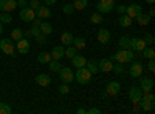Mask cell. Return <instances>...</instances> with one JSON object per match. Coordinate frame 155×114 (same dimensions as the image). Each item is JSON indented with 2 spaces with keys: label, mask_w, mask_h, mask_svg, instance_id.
I'll return each mask as SVG.
<instances>
[{
  "label": "cell",
  "mask_w": 155,
  "mask_h": 114,
  "mask_svg": "<svg viewBox=\"0 0 155 114\" xmlns=\"http://www.w3.org/2000/svg\"><path fill=\"white\" fill-rule=\"evenodd\" d=\"M23 37V31L20 29V28H14L11 31V40H14V42H17V40H20Z\"/></svg>",
  "instance_id": "cell-31"
},
{
  "label": "cell",
  "mask_w": 155,
  "mask_h": 114,
  "mask_svg": "<svg viewBox=\"0 0 155 114\" xmlns=\"http://www.w3.org/2000/svg\"><path fill=\"white\" fill-rule=\"evenodd\" d=\"M141 12H143V6L141 5H138V3H132V5H129V6H126V14L130 17V19H135V17H138Z\"/></svg>",
  "instance_id": "cell-9"
},
{
  "label": "cell",
  "mask_w": 155,
  "mask_h": 114,
  "mask_svg": "<svg viewBox=\"0 0 155 114\" xmlns=\"http://www.w3.org/2000/svg\"><path fill=\"white\" fill-rule=\"evenodd\" d=\"M74 11H76V9H74L73 3H67V5L62 6V12H64V14H67V16H71Z\"/></svg>",
  "instance_id": "cell-35"
},
{
  "label": "cell",
  "mask_w": 155,
  "mask_h": 114,
  "mask_svg": "<svg viewBox=\"0 0 155 114\" xmlns=\"http://www.w3.org/2000/svg\"><path fill=\"white\" fill-rule=\"evenodd\" d=\"M0 49H2L5 54H8L11 57H16V45L12 43V40L2 39V40H0Z\"/></svg>",
  "instance_id": "cell-5"
},
{
  "label": "cell",
  "mask_w": 155,
  "mask_h": 114,
  "mask_svg": "<svg viewBox=\"0 0 155 114\" xmlns=\"http://www.w3.org/2000/svg\"><path fill=\"white\" fill-rule=\"evenodd\" d=\"M147 69H149L150 72H153V71H155V60H153V59H149V63H147Z\"/></svg>",
  "instance_id": "cell-45"
},
{
  "label": "cell",
  "mask_w": 155,
  "mask_h": 114,
  "mask_svg": "<svg viewBox=\"0 0 155 114\" xmlns=\"http://www.w3.org/2000/svg\"><path fill=\"white\" fill-rule=\"evenodd\" d=\"M153 102H155V96L152 91H149V93H143L138 105L143 108L144 112H147V111H153Z\"/></svg>",
  "instance_id": "cell-1"
},
{
  "label": "cell",
  "mask_w": 155,
  "mask_h": 114,
  "mask_svg": "<svg viewBox=\"0 0 155 114\" xmlns=\"http://www.w3.org/2000/svg\"><path fill=\"white\" fill-rule=\"evenodd\" d=\"M96 9L101 14H109L115 9V0H99L96 3Z\"/></svg>",
  "instance_id": "cell-4"
},
{
  "label": "cell",
  "mask_w": 155,
  "mask_h": 114,
  "mask_svg": "<svg viewBox=\"0 0 155 114\" xmlns=\"http://www.w3.org/2000/svg\"><path fill=\"white\" fill-rule=\"evenodd\" d=\"M59 93H61V94H68V93H70L68 83H62V85L59 86Z\"/></svg>",
  "instance_id": "cell-40"
},
{
  "label": "cell",
  "mask_w": 155,
  "mask_h": 114,
  "mask_svg": "<svg viewBox=\"0 0 155 114\" xmlns=\"http://www.w3.org/2000/svg\"><path fill=\"white\" fill-rule=\"evenodd\" d=\"M58 2V0H44V3L47 5V6H50V5H54Z\"/></svg>",
  "instance_id": "cell-50"
},
{
  "label": "cell",
  "mask_w": 155,
  "mask_h": 114,
  "mask_svg": "<svg viewBox=\"0 0 155 114\" xmlns=\"http://www.w3.org/2000/svg\"><path fill=\"white\" fill-rule=\"evenodd\" d=\"M3 6H5V0H0V11H3Z\"/></svg>",
  "instance_id": "cell-53"
},
{
  "label": "cell",
  "mask_w": 155,
  "mask_h": 114,
  "mask_svg": "<svg viewBox=\"0 0 155 114\" xmlns=\"http://www.w3.org/2000/svg\"><path fill=\"white\" fill-rule=\"evenodd\" d=\"M36 17H39V19H48V17H51V11H50V8L47 6V5H41L37 9H36Z\"/></svg>",
  "instance_id": "cell-13"
},
{
  "label": "cell",
  "mask_w": 155,
  "mask_h": 114,
  "mask_svg": "<svg viewBox=\"0 0 155 114\" xmlns=\"http://www.w3.org/2000/svg\"><path fill=\"white\" fill-rule=\"evenodd\" d=\"M62 66H64V65H61V62H59V60H53V59H51V60L48 62V68L53 71V72H59Z\"/></svg>",
  "instance_id": "cell-27"
},
{
  "label": "cell",
  "mask_w": 155,
  "mask_h": 114,
  "mask_svg": "<svg viewBox=\"0 0 155 114\" xmlns=\"http://www.w3.org/2000/svg\"><path fill=\"white\" fill-rule=\"evenodd\" d=\"M149 17H153L155 16V8L153 6H150V9H149V14H147Z\"/></svg>",
  "instance_id": "cell-51"
},
{
  "label": "cell",
  "mask_w": 155,
  "mask_h": 114,
  "mask_svg": "<svg viewBox=\"0 0 155 114\" xmlns=\"http://www.w3.org/2000/svg\"><path fill=\"white\" fill-rule=\"evenodd\" d=\"M144 42H146V45H153V43H155V40H153V35H152V34H146V37H144Z\"/></svg>",
  "instance_id": "cell-43"
},
{
  "label": "cell",
  "mask_w": 155,
  "mask_h": 114,
  "mask_svg": "<svg viewBox=\"0 0 155 114\" xmlns=\"http://www.w3.org/2000/svg\"><path fill=\"white\" fill-rule=\"evenodd\" d=\"M98 66H99V71H102V72H109V71H112L113 63H112L109 59H101V60L98 62Z\"/></svg>",
  "instance_id": "cell-20"
},
{
  "label": "cell",
  "mask_w": 155,
  "mask_h": 114,
  "mask_svg": "<svg viewBox=\"0 0 155 114\" xmlns=\"http://www.w3.org/2000/svg\"><path fill=\"white\" fill-rule=\"evenodd\" d=\"M36 40H37L39 43H41V45H45V43H47V35L41 32V34H39V35L36 37Z\"/></svg>",
  "instance_id": "cell-42"
},
{
  "label": "cell",
  "mask_w": 155,
  "mask_h": 114,
  "mask_svg": "<svg viewBox=\"0 0 155 114\" xmlns=\"http://www.w3.org/2000/svg\"><path fill=\"white\" fill-rule=\"evenodd\" d=\"M2 32H3V25H2V22H0V35H2Z\"/></svg>",
  "instance_id": "cell-55"
},
{
  "label": "cell",
  "mask_w": 155,
  "mask_h": 114,
  "mask_svg": "<svg viewBox=\"0 0 155 114\" xmlns=\"http://www.w3.org/2000/svg\"><path fill=\"white\" fill-rule=\"evenodd\" d=\"M39 29H41V32H42V34L50 35L51 32H53V25L48 23V22H42V23H41V26H39Z\"/></svg>",
  "instance_id": "cell-24"
},
{
  "label": "cell",
  "mask_w": 155,
  "mask_h": 114,
  "mask_svg": "<svg viewBox=\"0 0 155 114\" xmlns=\"http://www.w3.org/2000/svg\"><path fill=\"white\" fill-rule=\"evenodd\" d=\"M112 71H113L115 74H123V72H124V68L121 66V63H116V65L112 66Z\"/></svg>",
  "instance_id": "cell-39"
},
{
  "label": "cell",
  "mask_w": 155,
  "mask_h": 114,
  "mask_svg": "<svg viewBox=\"0 0 155 114\" xmlns=\"http://www.w3.org/2000/svg\"><path fill=\"white\" fill-rule=\"evenodd\" d=\"M17 6H20V8H25V6H28V3L25 2V0H19V2H17Z\"/></svg>",
  "instance_id": "cell-49"
},
{
  "label": "cell",
  "mask_w": 155,
  "mask_h": 114,
  "mask_svg": "<svg viewBox=\"0 0 155 114\" xmlns=\"http://www.w3.org/2000/svg\"><path fill=\"white\" fill-rule=\"evenodd\" d=\"M152 88H153V80H152V79L144 77V79H141V80H140V90L143 91V93H149V91H152Z\"/></svg>",
  "instance_id": "cell-14"
},
{
  "label": "cell",
  "mask_w": 155,
  "mask_h": 114,
  "mask_svg": "<svg viewBox=\"0 0 155 114\" xmlns=\"http://www.w3.org/2000/svg\"><path fill=\"white\" fill-rule=\"evenodd\" d=\"M51 59L53 60H61L62 57H65V49H64V46L62 45H58V46H54L53 49H51Z\"/></svg>",
  "instance_id": "cell-12"
},
{
  "label": "cell",
  "mask_w": 155,
  "mask_h": 114,
  "mask_svg": "<svg viewBox=\"0 0 155 114\" xmlns=\"http://www.w3.org/2000/svg\"><path fill=\"white\" fill-rule=\"evenodd\" d=\"M99 112H101L99 108H90V109L87 111V114H99Z\"/></svg>",
  "instance_id": "cell-48"
},
{
  "label": "cell",
  "mask_w": 155,
  "mask_h": 114,
  "mask_svg": "<svg viewBox=\"0 0 155 114\" xmlns=\"http://www.w3.org/2000/svg\"><path fill=\"white\" fill-rule=\"evenodd\" d=\"M129 72H130L132 77H141V74H143V65H141L140 62H134Z\"/></svg>",
  "instance_id": "cell-17"
},
{
  "label": "cell",
  "mask_w": 155,
  "mask_h": 114,
  "mask_svg": "<svg viewBox=\"0 0 155 114\" xmlns=\"http://www.w3.org/2000/svg\"><path fill=\"white\" fill-rule=\"evenodd\" d=\"M146 2H147L149 5H153V3H155V0H146Z\"/></svg>",
  "instance_id": "cell-56"
},
{
  "label": "cell",
  "mask_w": 155,
  "mask_h": 114,
  "mask_svg": "<svg viewBox=\"0 0 155 114\" xmlns=\"http://www.w3.org/2000/svg\"><path fill=\"white\" fill-rule=\"evenodd\" d=\"M129 46H130L132 51L141 53V51H143V49L146 48V42H144V39H140V37H134V39L129 40Z\"/></svg>",
  "instance_id": "cell-8"
},
{
  "label": "cell",
  "mask_w": 155,
  "mask_h": 114,
  "mask_svg": "<svg viewBox=\"0 0 155 114\" xmlns=\"http://www.w3.org/2000/svg\"><path fill=\"white\" fill-rule=\"evenodd\" d=\"M78 54V49L73 46V45H68V48L65 49V57H68V59H71L73 56H76Z\"/></svg>",
  "instance_id": "cell-36"
},
{
  "label": "cell",
  "mask_w": 155,
  "mask_h": 114,
  "mask_svg": "<svg viewBox=\"0 0 155 114\" xmlns=\"http://www.w3.org/2000/svg\"><path fill=\"white\" fill-rule=\"evenodd\" d=\"M16 51H19L20 54H27L30 51V42L27 39H20L16 42Z\"/></svg>",
  "instance_id": "cell-11"
},
{
  "label": "cell",
  "mask_w": 155,
  "mask_h": 114,
  "mask_svg": "<svg viewBox=\"0 0 155 114\" xmlns=\"http://www.w3.org/2000/svg\"><path fill=\"white\" fill-rule=\"evenodd\" d=\"M71 63H73L74 68H82V66H85L87 59L84 56H81V54H76V56L71 57Z\"/></svg>",
  "instance_id": "cell-19"
},
{
  "label": "cell",
  "mask_w": 155,
  "mask_h": 114,
  "mask_svg": "<svg viewBox=\"0 0 155 114\" xmlns=\"http://www.w3.org/2000/svg\"><path fill=\"white\" fill-rule=\"evenodd\" d=\"M17 8V2L16 0H5V6H3V11L5 12H11Z\"/></svg>",
  "instance_id": "cell-28"
},
{
  "label": "cell",
  "mask_w": 155,
  "mask_h": 114,
  "mask_svg": "<svg viewBox=\"0 0 155 114\" xmlns=\"http://www.w3.org/2000/svg\"><path fill=\"white\" fill-rule=\"evenodd\" d=\"M11 112V106L5 102H0V114H9Z\"/></svg>",
  "instance_id": "cell-37"
},
{
  "label": "cell",
  "mask_w": 155,
  "mask_h": 114,
  "mask_svg": "<svg viewBox=\"0 0 155 114\" xmlns=\"http://www.w3.org/2000/svg\"><path fill=\"white\" fill-rule=\"evenodd\" d=\"M73 6H74V9H78V11H82V9H85V8L88 6V0H74Z\"/></svg>",
  "instance_id": "cell-30"
},
{
  "label": "cell",
  "mask_w": 155,
  "mask_h": 114,
  "mask_svg": "<svg viewBox=\"0 0 155 114\" xmlns=\"http://www.w3.org/2000/svg\"><path fill=\"white\" fill-rule=\"evenodd\" d=\"M85 68H87L90 72H92V74H96V72H99V66H98L96 60H93V59L87 60V63H85Z\"/></svg>",
  "instance_id": "cell-22"
},
{
  "label": "cell",
  "mask_w": 155,
  "mask_h": 114,
  "mask_svg": "<svg viewBox=\"0 0 155 114\" xmlns=\"http://www.w3.org/2000/svg\"><path fill=\"white\" fill-rule=\"evenodd\" d=\"M115 60L118 62V63H130L134 60V51L132 49H120L118 53H115L113 54Z\"/></svg>",
  "instance_id": "cell-3"
},
{
  "label": "cell",
  "mask_w": 155,
  "mask_h": 114,
  "mask_svg": "<svg viewBox=\"0 0 155 114\" xmlns=\"http://www.w3.org/2000/svg\"><path fill=\"white\" fill-rule=\"evenodd\" d=\"M102 20H104V17H102V14H101V12H95V14H92V16H90V22H92V23H95V25H99V23H102Z\"/></svg>",
  "instance_id": "cell-34"
},
{
  "label": "cell",
  "mask_w": 155,
  "mask_h": 114,
  "mask_svg": "<svg viewBox=\"0 0 155 114\" xmlns=\"http://www.w3.org/2000/svg\"><path fill=\"white\" fill-rule=\"evenodd\" d=\"M37 60H39V63H44V65H48V62L51 60V54L50 53H41L37 56Z\"/></svg>",
  "instance_id": "cell-32"
},
{
  "label": "cell",
  "mask_w": 155,
  "mask_h": 114,
  "mask_svg": "<svg viewBox=\"0 0 155 114\" xmlns=\"http://www.w3.org/2000/svg\"><path fill=\"white\" fill-rule=\"evenodd\" d=\"M129 40H130V37H127V35L120 37V40H118L120 49H130V46H129Z\"/></svg>",
  "instance_id": "cell-29"
},
{
  "label": "cell",
  "mask_w": 155,
  "mask_h": 114,
  "mask_svg": "<svg viewBox=\"0 0 155 114\" xmlns=\"http://www.w3.org/2000/svg\"><path fill=\"white\" fill-rule=\"evenodd\" d=\"M0 22H2V23H11L12 22V17L9 16V12H5V14L0 16Z\"/></svg>",
  "instance_id": "cell-38"
},
{
  "label": "cell",
  "mask_w": 155,
  "mask_h": 114,
  "mask_svg": "<svg viewBox=\"0 0 155 114\" xmlns=\"http://www.w3.org/2000/svg\"><path fill=\"white\" fill-rule=\"evenodd\" d=\"M44 20L42 19H39V17H36L34 20H33V26H36V28H39V26H41V23H42Z\"/></svg>",
  "instance_id": "cell-47"
},
{
  "label": "cell",
  "mask_w": 155,
  "mask_h": 114,
  "mask_svg": "<svg viewBox=\"0 0 155 114\" xmlns=\"http://www.w3.org/2000/svg\"><path fill=\"white\" fill-rule=\"evenodd\" d=\"M132 20H134V19H130L127 14H121L120 19H118V22H120V25H121L123 28H129V26H130V25H132Z\"/></svg>",
  "instance_id": "cell-25"
},
{
  "label": "cell",
  "mask_w": 155,
  "mask_h": 114,
  "mask_svg": "<svg viewBox=\"0 0 155 114\" xmlns=\"http://www.w3.org/2000/svg\"><path fill=\"white\" fill-rule=\"evenodd\" d=\"M141 96H143V91L140 90V86H132L130 90H129V99H130V102L134 105H138Z\"/></svg>",
  "instance_id": "cell-10"
},
{
  "label": "cell",
  "mask_w": 155,
  "mask_h": 114,
  "mask_svg": "<svg viewBox=\"0 0 155 114\" xmlns=\"http://www.w3.org/2000/svg\"><path fill=\"white\" fill-rule=\"evenodd\" d=\"M74 80L78 83H81V85H87V83H90V80H92V72H90L85 66L78 68V71L74 74Z\"/></svg>",
  "instance_id": "cell-2"
},
{
  "label": "cell",
  "mask_w": 155,
  "mask_h": 114,
  "mask_svg": "<svg viewBox=\"0 0 155 114\" xmlns=\"http://www.w3.org/2000/svg\"><path fill=\"white\" fill-rule=\"evenodd\" d=\"M34 82L39 85V86H48L51 83V77L48 74H39L34 77Z\"/></svg>",
  "instance_id": "cell-18"
},
{
  "label": "cell",
  "mask_w": 155,
  "mask_h": 114,
  "mask_svg": "<svg viewBox=\"0 0 155 114\" xmlns=\"http://www.w3.org/2000/svg\"><path fill=\"white\" fill-rule=\"evenodd\" d=\"M76 112H78V114H87V109H85V108H79Z\"/></svg>",
  "instance_id": "cell-52"
},
{
  "label": "cell",
  "mask_w": 155,
  "mask_h": 114,
  "mask_svg": "<svg viewBox=\"0 0 155 114\" xmlns=\"http://www.w3.org/2000/svg\"><path fill=\"white\" fill-rule=\"evenodd\" d=\"M36 19V11L30 6L20 8V20L22 22H33Z\"/></svg>",
  "instance_id": "cell-7"
},
{
  "label": "cell",
  "mask_w": 155,
  "mask_h": 114,
  "mask_svg": "<svg viewBox=\"0 0 155 114\" xmlns=\"http://www.w3.org/2000/svg\"><path fill=\"white\" fill-rule=\"evenodd\" d=\"M41 5H42V3H41V0H31V2L28 3V6H30V8H33L34 11H36L39 6H41Z\"/></svg>",
  "instance_id": "cell-41"
},
{
  "label": "cell",
  "mask_w": 155,
  "mask_h": 114,
  "mask_svg": "<svg viewBox=\"0 0 155 114\" xmlns=\"http://www.w3.org/2000/svg\"><path fill=\"white\" fill-rule=\"evenodd\" d=\"M120 91H121V85L116 80H112V82L107 83V94L109 96H116Z\"/></svg>",
  "instance_id": "cell-16"
},
{
  "label": "cell",
  "mask_w": 155,
  "mask_h": 114,
  "mask_svg": "<svg viewBox=\"0 0 155 114\" xmlns=\"http://www.w3.org/2000/svg\"><path fill=\"white\" fill-rule=\"evenodd\" d=\"M23 35H25V37H31V32H30V31H27V32H23Z\"/></svg>",
  "instance_id": "cell-54"
},
{
  "label": "cell",
  "mask_w": 155,
  "mask_h": 114,
  "mask_svg": "<svg viewBox=\"0 0 155 114\" xmlns=\"http://www.w3.org/2000/svg\"><path fill=\"white\" fill-rule=\"evenodd\" d=\"M30 32H31V35H33L34 39H36V37H37L39 34H41V29H39V28H36V26H33V28L30 29Z\"/></svg>",
  "instance_id": "cell-46"
},
{
  "label": "cell",
  "mask_w": 155,
  "mask_h": 114,
  "mask_svg": "<svg viewBox=\"0 0 155 114\" xmlns=\"http://www.w3.org/2000/svg\"><path fill=\"white\" fill-rule=\"evenodd\" d=\"M110 32H109V29H106V28H102V29H99L98 31V42L99 43H102V45H107L109 42H110Z\"/></svg>",
  "instance_id": "cell-15"
},
{
  "label": "cell",
  "mask_w": 155,
  "mask_h": 114,
  "mask_svg": "<svg viewBox=\"0 0 155 114\" xmlns=\"http://www.w3.org/2000/svg\"><path fill=\"white\" fill-rule=\"evenodd\" d=\"M0 16H2V12H0Z\"/></svg>",
  "instance_id": "cell-57"
},
{
  "label": "cell",
  "mask_w": 155,
  "mask_h": 114,
  "mask_svg": "<svg viewBox=\"0 0 155 114\" xmlns=\"http://www.w3.org/2000/svg\"><path fill=\"white\" fill-rule=\"evenodd\" d=\"M141 56L144 59H155V49L150 46V48H144L143 51H141Z\"/></svg>",
  "instance_id": "cell-33"
},
{
  "label": "cell",
  "mask_w": 155,
  "mask_h": 114,
  "mask_svg": "<svg viewBox=\"0 0 155 114\" xmlns=\"http://www.w3.org/2000/svg\"><path fill=\"white\" fill-rule=\"evenodd\" d=\"M150 19L152 17H149L147 14H143V12H141L138 17H135V20H137V23L140 25V26H146V25H149L150 23Z\"/></svg>",
  "instance_id": "cell-23"
},
{
  "label": "cell",
  "mask_w": 155,
  "mask_h": 114,
  "mask_svg": "<svg viewBox=\"0 0 155 114\" xmlns=\"http://www.w3.org/2000/svg\"><path fill=\"white\" fill-rule=\"evenodd\" d=\"M71 45H73L76 49H84V48H85V45H87V42H85L84 37H74Z\"/></svg>",
  "instance_id": "cell-26"
},
{
  "label": "cell",
  "mask_w": 155,
  "mask_h": 114,
  "mask_svg": "<svg viewBox=\"0 0 155 114\" xmlns=\"http://www.w3.org/2000/svg\"><path fill=\"white\" fill-rule=\"evenodd\" d=\"M73 39H74V37L71 35V32H70V31H64V32H62V35H61V42H62V45H64V46L71 45V43H73Z\"/></svg>",
  "instance_id": "cell-21"
},
{
  "label": "cell",
  "mask_w": 155,
  "mask_h": 114,
  "mask_svg": "<svg viewBox=\"0 0 155 114\" xmlns=\"http://www.w3.org/2000/svg\"><path fill=\"white\" fill-rule=\"evenodd\" d=\"M115 9H116V12L121 16V14H126V6L124 5H115Z\"/></svg>",
  "instance_id": "cell-44"
},
{
  "label": "cell",
  "mask_w": 155,
  "mask_h": 114,
  "mask_svg": "<svg viewBox=\"0 0 155 114\" xmlns=\"http://www.w3.org/2000/svg\"><path fill=\"white\" fill-rule=\"evenodd\" d=\"M59 75H61L62 83H71V82L74 80V72H73L71 68H68V66H62L61 71H59Z\"/></svg>",
  "instance_id": "cell-6"
}]
</instances>
